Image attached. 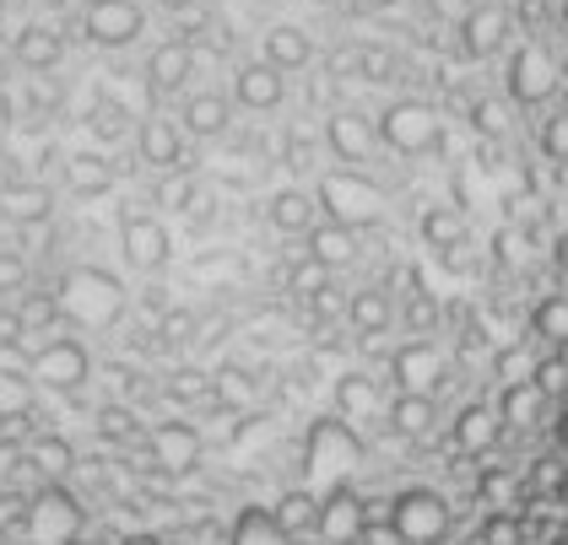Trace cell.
<instances>
[{
    "label": "cell",
    "instance_id": "7c38bea8",
    "mask_svg": "<svg viewBox=\"0 0 568 545\" xmlns=\"http://www.w3.org/2000/svg\"><path fill=\"white\" fill-rule=\"evenodd\" d=\"M477 492H481V503H487V507H509L520 486H515V475H509V470H481Z\"/></svg>",
    "mask_w": 568,
    "mask_h": 545
},
{
    "label": "cell",
    "instance_id": "5b68a950",
    "mask_svg": "<svg viewBox=\"0 0 568 545\" xmlns=\"http://www.w3.org/2000/svg\"><path fill=\"white\" fill-rule=\"evenodd\" d=\"M395 319H400V302H395L390 287H379V281H368V287H357L347 302V325L352 336L374 340V336H390Z\"/></svg>",
    "mask_w": 568,
    "mask_h": 545
},
{
    "label": "cell",
    "instance_id": "8992f818",
    "mask_svg": "<svg viewBox=\"0 0 568 545\" xmlns=\"http://www.w3.org/2000/svg\"><path fill=\"white\" fill-rule=\"evenodd\" d=\"M227 545H293L287 529L276 524L271 503H244L227 518Z\"/></svg>",
    "mask_w": 568,
    "mask_h": 545
},
{
    "label": "cell",
    "instance_id": "3957f363",
    "mask_svg": "<svg viewBox=\"0 0 568 545\" xmlns=\"http://www.w3.org/2000/svg\"><path fill=\"white\" fill-rule=\"evenodd\" d=\"M390 378L395 389H417V394H438L444 383V346L434 336H412L390 351Z\"/></svg>",
    "mask_w": 568,
    "mask_h": 545
},
{
    "label": "cell",
    "instance_id": "277c9868",
    "mask_svg": "<svg viewBox=\"0 0 568 545\" xmlns=\"http://www.w3.org/2000/svg\"><path fill=\"white\" fill-rule=\"evenodd\" d=\"M363 529H368V503L357 497L352 481L320 497V524H314V541L320 545H352L363 541Z\"/></svg>",
    "mask_w": 568,
    "mask_h": 545
},
{
    "label": "cell",
    "instance_id": "30bf717a",
    "mask_svg": "<svg viewBox=\"0 0 568 545\" xmlns=\"http://www.w3.org/2000/svg\"><path fill=\"white\" fill-rule=\"evenodd\" d=\"M541 405H547V394L536 389V378H525V383H504V394H498V421H509V426H530V421L541 417Z\"/></svg>",
    "mask_w": 568,
    "mask_h": 545
},
{
    "label": "cell",
    "instance_id": "8fae6325",
    "mask_svg": "<svg viewBox=\"0 0 568 545\" xmlns=\"http://www.w3.org/2000/svg\"><path fill=\"white\" fill-rule=\"evenodd\" d=\"M374 411H379L374 378H363V373H342V378H336V417L363 421V417H374Z\"/></svg>",
    "mask_w": 568,
    "mask_h": 545
},
{
    "label": "cell",
    "instance_id": "7a4b0ae2",
    "mask_svg": "<svg viewBox=\"0 0 568 545\" xmlns=\"http://www.w3.org/2000/svg\"><path fill=\"white\" fill-rule=\"evenodd\" d=\"M385 524H390L395 541L406 545H434L449 529V503L438 497L434 486H400L390 503H385Z\"/></svg>",
    "mask_w": 568,
    "mask_h": 545
},
{
    "label": "cell",
    "instance_id": "4fadbf2b",
    "mask_svg": "<svg viewBox=\"0 0 568 545\" xmlns=\"http://www.w3.org/2000/svg\"><path fill=\"white\" fill-rule=\"evenodd\" d=\"M520 518L509 513V507H498V513H487V524H481V545H520Z\"/></svg>",
    "mask_w": 568,
    "mask_h": 545
},
{
    "label": "cell",
    "instance_id": "6da1fadb",
    "mask_svg": "<svg viewBox=\"0 0 568 545\" xmlns=\"http://www.w3.org/2000/svg\"><path fill=\"white\" fill-rule=\"evenodd\" d=\"M357 460H363V443H357V432H352L347 417H314L308 421L304 454H298V475H304V486L314 497L347 486Z\"/></svg>",
    "mask_w": 568,
    "mask_h": 545
},
{
    "label": "cell",
    "instance_id": "ba28073f",
    "mask_svg": "<svg viewBox=\"0 0 568 545\" xmlns=\"http://www.w3.org/2000/svg\"><path fill=\"white\" fill-rule=\"evenodd\" d=\"M271 513H276V524L287 529V541H304V535H314V524H320V497L298 481V486H287V492L271 503Z\"/></svg>",
    "mask_w": 568,
    "mask_h": 545
},
{
    "label": "cell",
    "instance_id": "5bb4252c",
    "mask_svg": "<svg viewBox=\"0 0 568 545\" xmlns=\"http://www.w3.org/2000/svg\"><path fill=\"white\" fill-rule=\"evenodd\" d=\"M536 389H541V394H564L568 389V357H541V362H536Z\"/></svg>",
    "mask_w": 568,
    "mask_h": 545
},
{
    "label": "cell",
    "instance_id": "52a82bcc",
    "mask_svg": "<svg viewBox=\"0 0 568 545\" xmlns=\"http://www.w3.org/2000/svg\"><path fill=\"white\" fill-rule=\"evenodd\" d=\"M385 417H390V432H400V438H428L438 421V400L434 394H417V389H395Z\"/></svg>",
    "mask_w": 568,
    "mask_h": 545
},
{
    "label": "cell",
    "instance_id": "9a60e30c",
    "mask_svg": "<svg viewBox=\"0 0 568 545\" xmlns=\"http://www.w3.org/2000/svg\"><path fill=\"white\" fill-rule=\"evenodd\" d=\"M558 443H564V454H568V411H564V421H558Z\"/></svg>",
    "mask_w": 568,
    "mask_h": 545
},
{
    "label": "cell",
    "instance_id": "9c48e42d",
    "mask_svg": "<svg viewBox=\"0 0 568 545\" xmlns=\"http://www.w3.org/2000/svg\"><path fill=\"white\" fill-rule=\"evenodd\" d=\"M498 432H504L498 405H466V411L455 417V449H466V454H487V449L498 443Z\"/></svg>",
    "mask_w": 568,
    "mask_h": 545
}]
</instances>
